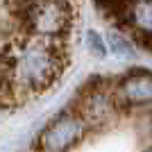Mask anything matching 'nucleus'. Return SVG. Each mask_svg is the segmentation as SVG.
I'll list each match as a JSON object with an SVG mask.
<instances>
[{
  "mask_svg": "<svg viewBox=\"0 0 152 152\" xmlns=\"http://www.w3.org/2000/svg\"><path fill=\"white\" fill-rule=\"evenodd\" d=\"M64 55L59 45L48 37H37L18 41L7 52V68L12 84L27 93H41L61 73Z\"/></svg>",
  "mask_w": 152,
  "mask_h": 152,
  "instance_id": "1",
  "label": "nucleus"
},
{
  "mask_svg": "<svg viewBox=\"0 0 152 152\" xmlns=\"http://www.w3.org/2000/svg\"><path fill=\"white\" fill-rule=\"evenodd\" d=\"M145 152H152V148H150V150H145Z\"/></svg>",
  "mask_w": 152,
  "mask_h": 152,
  "instance_id": "8",
  "label": "nucleus"
},
{
  "mask_svg": "<svg viewBox=\"0 0 152 152\" xmlns=\"http://www.w3.org/2000/svg\"><path fill=\"white\" fill-rule=\"evenodd\" d=\"M86 39H89L91 50H93L95 55H100V57H102V55H104V43H102V39L98 37L95 32H89V37H86Z\"/></svg>",
  "mask_w": 152,
  "mask_h": 152,
  "instance_id": "7",
  "label": "nucleus"
},
{
  "mask_svg": "<svg viewBox=\"0 0 152 152\" xmlns=\"http://www.w3.org/2000/svg\"><path fill=\"white\" fill-rule=\"evenodd\" d=\"M109 48H111L118 57H132L134 55L132 43H129L125 37H121L118 32H111V34H109Z\"/></svg>",
  "mask_w": 152,
  "mask_h": 152,
  "instance_id": "6",
  "label": "nucleus"
},
{
  "mask_svg": "<svg viewBox=\"0 0 152 152\" xmlns=\"http://www.w3.org/2000/svg\"><path fill=\"white\" fill-rule=\"evenodd\" d=\"M121 93L132 104L152 102V75L150 73H134V75H129L123 82Z\"/></svg>",
  "mask_w": 152,
  "mask_h": 152,
  "instance_id": "4",
  "label": "nucleus"
},
{
  "mask_svg": "<svg viewBox=\"0 0 152 152\" xmlns=\"http://www.w3.org/2000/svg\"><path fill=\"white\" fill-rule=\"evenodd\" d=\"M132 20L141 32H152V0H141L132 9Z\"/></svg>",
  "mask_w": 152,
  "mask_h": 152,
  "instance_id": "5",
  "label": "nucleus"
},
{
  "mask_svg": "<svg viewBox=\"0 0 152 152\" xmlns=\"http://www.w3.org/2000/svg\"><path fill=\"white\" fill-rule=\"evenodd\" d=\"M27 25L37 37L55 39L68 30L70 25V7L64 0H41L30 5Z\"/></svg>",
  "mask_w": 152,
  "mask_h": 152,
  "instance_id": "2",
  "label": "nucleus"
},
{
  "mask_svg": "<svg viewBox=\"0 0 152 152\" xmlns=\"http://www.w3.org/2000/svg\"><path fill=\"white\" fill-rule=\"evenodd\" d=\"M84 134V121L75 116H61L39 139V152H66Z\"/></svg>",
  "mask_w": 152,
  "mask_h": 152,
  "instance_id": "3",
  "label": "nucleus"
}]
</instances>
